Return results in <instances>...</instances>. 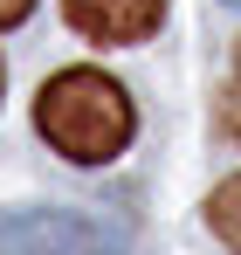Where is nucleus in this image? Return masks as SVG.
<instances>
[{
	"mask_svg": "<svg viewBox=\"0 0 241 255\" xmlns=\"http://www.w3.org/2000/svg\"><path fill=\"white\" fill-rule=\"evenodd\" d=\"M228 7H241V0H228Z\"/></svg>",
	"mask_w": 241,
	"mask_h": 255,
	"instance_id": "obj_6",
	"label": "nucleus"
},
{
	"mask_svg": "<svg viewBox=\"0 0 241 255\" xmlns=\"http://www.w3.org/2000/svg\"><path fill=\"white\" fill-rule=\"evenodd\" d=\"M0 255H124V235L62 207H28L0 221Z\"/></svg>",
	"mask_w": 241,
	"mask_h": 255,
	"instance_id": "obj_2",
	"label": "nucleus"
},
{
	"mask_svg": "<svg viewBox=\"0 0 241 255\" xmlns=\"http://www.w3.org/2000/svg\"><path fill=\"white\" fill-rule=\"evenodd\" d=\"M35 14V0H0V28H14V21H28Z\"/></svg>",
	"mask_w": 241,
	"mask_h": 255,
	"instance_id": "obj_5",
	"label": "nucleus"
},
{
	"mask_svg": "<svg viewBox=\"0 0 241 255\" xmlns=\"http://www.w3.org/2000/svg\"><path fill=\"white\" fill-rule=\"evenodd\" d=\"M35 125H41V138H48L62 159L104 166V159H118L124 145H131L138 111H131V97H124L118 76H104V69H62L55 83L41 90Z\"/></svg>",
	"mask_w": 241,
	"mask_h": 255,
	"instance_id": "obj_1",
	"label": "nucleus"
},
{
	"mask_svg": "<svg viewBox=\"0 0 241 255\" xmlns=\"http://www.w3.org/2000/svg\"><path fill=\"white\" fill-rule=\"evenodd\" d=\"M62 14H69L76 35L124 48V42H145L165 21V0H62Z\"/></svg>",
	"mask_w": 241,
	"mask_h": 255,
	"instance_id": "obj_3",
	"label": "nucleus"
},
{
	"mask_svg": "<svg viewBox=\"0 0 241 255\" xmlns=\"http://www.w3.org/2000/svg\"><path fill=\"white\" fill-rule=\"evenodd\" d=\"M207 228H214L228 249H241V172H235V179H221V186L207 193Z\"/></svg>",
	"mask_w": 241,
	"mask_h": 255,
	"instance_id": "obj_4",
	"label": "nucleus"
}]
</instances>
